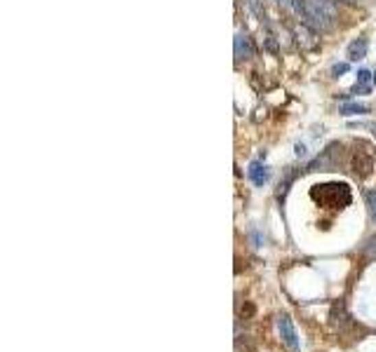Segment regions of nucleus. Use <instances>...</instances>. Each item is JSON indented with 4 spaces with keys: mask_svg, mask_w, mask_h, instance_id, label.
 <instances>
[{
    "mask_svg": "<svg viewBox=\"0 0 376 352\" xmlns=\"http://www.w3.org/2000/svg\"><path fill=\"white\" fill-rule=\"evenodd\" d=\"M294 8L308 24L320 31L329 29L331 19H334V8L327 0H294Z\"/></svg>",
    "mask_w": 376,
    "mask_h": 352,
    "instance_id": "nucleus-1",
    "label": "nucleus"
},
{
    "mask_svg": "<svg viewBox=\"0 0 376 352\" xmlns=\"http://www.w3.org/2000/svg\"><path fill=\"white\" fill-rule=\"evenodd\" d=\"M313 200H318L320 205L327 207H346L351 205V190L344 184H329V186H315Z\"/></svg>",
    "mask_w": 376,
    "mask_h": 352,
    "instance_id": "nucleus-2",
    "label": "nucleus"
},
{
    "mask_svg": "<svg viewBox=\"0 0 376 352\" xmlns=\"http://www.w3.org/2000/svg\"><path fill=\"white\" fill-rule=\"evenodd\" d=\"M278 334L287 348L292 352H298V336H296V329H294V324H292L290 315L278 317Z\"/></svg>",
    "mask_w": 376,
    "mask_h": 352,
    "instance_id": "nucleus-3",
    "label": "nucleus"
},
{
    "mask_svg": "<svg viewBox=\"0 0 376 352\" xmlns=\"http://www.w3.org/2000/svg\"><path fill=\"white\" fill-rule=\"evenodd\" d=\"M254 54V47L250 42V38L242 36V33H237L235 36V57L237 59H250Z\"/></svg>",
    "mask_w": 376,
    "mask_h": 352,
    "instance_id": "nucleus-4",
    "label": "nucleus"
},
{
    "mask_svg": "<svg viewBox=\"0 0 376 352\" xmlns=\"http://www.w3.org/2000/svg\"><path fill=\"white\" fill-rule=\"evenodd\" d=\"M247 176H250V179H252V184H254V186H259V188H261V186L268 181V169L263 167L261 162H252V164H250V172H247Z\"/></svg>",
    "mask_w": 376,
    "mask_h": 352,
    "instance_id": "nucleus-5",
    "label": "nucleus"
},
{
    "mask_svg": "<svg viewBox=\"0 0 376 352\" xmlns=\"http://www.w3.org/2000/svg\"><path fill=\"white\" fill-rule=\"evenodd\" d=\"M367 57V40L364 38H357L348 45V59L351 62H360V59Z\"/></svg>",
    "mask_w": 376,
    "mask_h": 352,
    "instance_id": "nucleus-6",
    "label": "nucleus"
},
{
    "mask_svg": "<svg viewBox=\"0 0 376 352\" xmlns=\"http://www.w3.org/2000/svg\"><path fill=\"white\" fill-rule=\"evenodd\" d=\"M362 113H369V108L364 103H344L341 106V115H362Z\"/></svg>",
    "mask_w": 376,
    "mask_h": 352,
    "instance_id": "nucleus-7",
    "label": "nucleus"
},
{
    "mask_svg": "<svg viewBox=\"0 0 376 352\" xmlns=\"http://www.w3.org/2000/svg\"><path fill=\"white\" fill-rule=\"evenodd\" d=\"M364 202H367V209H369V216H372V221H376V188L364 192Z\"/></svg>",
    "mask_w": 376,
    "mask_h": 352,
    "instance_id": "nucleus-8",
    "label": "nucleus"
},
{
    "mask_svg": "<svg viewBox=\"0 0 376 352\" xmlns=\"http://www.w3.org/2000/svg\"><path fill=\"white\" fill-rule=\"evenodd\" d=\"M296 36H298V42H303L306 47H313L315 40H313V33L306 29V26H298L296 29Z\"/></svg>",
    "mask_w": 376,
    "mask_h": 352,
    "instance_id": "nucleus-9",
    "label": "nucleus"
},
{
    "mask_svg": "<svg viewBox=\"0 0 376 352\" xmlns=\"http://www.w3.org/2000/svg\"><path fill=\"white\" fill-rule=\"evenodd\" d=\"M372 71H367V68H360L357 71V85H367L369 82V78H372Z\"/></svg>",
    "mask_w": 376,
    "mask_h": 352,
    "instance_id": "nucleus-10",
    "label": "nucleus"
},
{
    "mask_svg": "<svg viewBox=\"0 0 376 352\" xmlns=\"http://www.w3.org/2000/svg\"><path fill=\"white\" fill-rule=\"evenodd\" d=\"M348 68H351V66H348L346 62L344 64H336L334 68H331V75H334V78H341L344 73H348Z\"/></svg>",
    "mask_w": 376,
    "mask_h": 352,
    "instance_id": "nucleus-11",
    "label": "nucleus"
},
{
    "mask_svg": "<svg viewBox=\"0 0 376 352\" xmlns=\"http://www.w3.org/2000/svg\"><path fill=\"white\" fill-rule=\"evenodd\" d=\"M364 254L376 258V238H372V240L367 242V247H364Z\"/></svg>",
    "mask_w": 376,
    "mask_h": 352,
    "instance_id": "nucleus-12",
    "label": "nucleus"
},
{
    "mask_svg": "<svg viewBox=\"0 0 376 352\" xmlns=\"http://www.w3.org/2000/svg\"><path fill=\"white\" fill-rule=\"evenodd\" d=\"M306 155V146L303 144H296V158H303Z\"/></svg>",
    "mask_w": 376,
    "mask_h": 352,
    "instance_id": "nucleus-13",
    "label": "nucleus"
},
{
    "mask_svg": "<svg viewBox=\"0 0 376 352\" xmlns=\"http://www.w3.org/2000/svg\"><path fill=\"white\" fill-rule=\"evenodd\" d=\"M278 3H285L287 5V3H292V0H278Z\"/></svg>",
    "mask_w": 376,
    "mask_h": 352,
    "instance_id": "nucleus-14",
    "label": "nucleus"
},
{
    "mask_svg": "<svg viewBox=\"0 0 376 352\" xmlns=\"http://www.w3.org/2000/svg\"><path fill=\"white\" fill-rule=\"evenodd\" d=\"M372 82H374V85H376V73L372 75Z\"/></svg>",
    "mask_w": 376,
    "mask_h": 352,
    "instance_id": "nucleus-15",
    "label": "nucleus"
}]
</instances>
